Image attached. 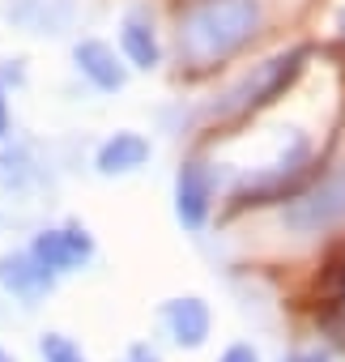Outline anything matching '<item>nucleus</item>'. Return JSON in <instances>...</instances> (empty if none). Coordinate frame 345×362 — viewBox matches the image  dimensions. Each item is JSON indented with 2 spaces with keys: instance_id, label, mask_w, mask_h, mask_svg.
Returning <instances> with one entry per match:
<instances>
[{
  "instance_id": "nucleus-12",
  "label": "nucleus",
  "mask_w": 345,
  "mask_h": 362,
  "mask_svg": "<svg viewBox=\"0 0 345 362\" xmlns=\"http://www.w3.org/2000/svg\"><path fill=\"white\" fill-rule=\"evenodd\" d=\"M26 175H30V153L26 149H5V153H0V188H5V192L22 188Z\"/></svg>"
},
{
  "instance_id": "nucleus-2",
  "label": "nucleus",
  "mask_w": 345,
  "mask_h": 362,
  "mask_svg": "<svg viewBox=\"0 0 345 362\" xmlns=\"http://www.w3.org/2000/svg\"><path fill=\"white\" fill-rule=\"evenodd\" d=\"M303 64H307V47H294V52L269 56V60H264V64H256V69H252L235 90H226V94H222L218 115H247V111L269 107L277 94H286V90L298 81Z\"/></svg>"
},
{
  "instance_id": "nucleus-14",
  "label": "nucleus",
  "mask_w": 345,
  "mask_h": 362,
  "mask_svg": "<svg viewBox=\"0 0 345 362\" xmlns=\"http://www.w3.org/2000/svg\"><path fill=\"white\" fill-rule=\"evenodd\" d=\"M218 362H260V358H256V349H252V345H230Z\"/></svg>"
},
{
  "instance_id": "nucleus-16",
  "label": "nucleus",
  "mask_w": 345,
  "mask_h": 362,
  "mask_svg": "<svg viewBox=\"0 0 345 362\" xmlns=\"http://www.w3.org/2000/svg\"><path fill=\"white\" fill-rule=\"evenodd\" d=\"M286 362H328V358H324V354H315V349H311V354H290V358H286Z\"/></svg>"
},
{
  "instance_id": "nucleus-11",
  "label": "nucleus",
  "mask_w": 345,
  "mask_h": 362,
  "mask_svg": "<svg viewBox=\"0 0 345 362\" xmlns=\"http://www.w3.org/2000/svg\"><path fill=\"white\" fill-rule=\"evenodd\" d=\"M119 47H124V60H128L132 69H145V73L158 69V60H162L158 35H153V22L141 18V13L124 18V26H119Z\"/></svg>"
},
{
  "instance_id": "nucleus-3",
  "label": "nucleus",
  "mask_w": 345,
  "mask_h": 362,
  "mask_svg": "<svg viewBox=\"0 0 345 362\" xmlns=\"http://www.w3.org/2000/svg\"><path fill=\"white\" fill-rule=\"evenodd\" d=\"M281 222L298 235H320V230H332L345 222V166L324 175L315 188L298 192L286 209H281Z\"/></svg>"
},
{
  "instance_id": "nucleus-6",
  "label": "nucleus",
  "mask_w": 345,
  "mask_h": 362,
  "mask_svg": "<svg viewBox=\"0 0 345 362\" xmlns=\"http://www.w3.org/2000/svg\"><path fill=\"white\" fill-rule=\"evenodd\" d=\"M209 209H214V170L192 158L175 175V218L188 230H201L209 222Z\"/></svg>"
},
{
  "instance_id": "nucleus-8",
  "label": "nucleus",
  "mask_w": 345,
  "mask_h": 362,
  "mask_svg": "<svg viewBox=\"0 0 345 362\" xmlns=\"http://www.w3.org/2000/svg\"><path fill=\"white\" fill-rule=\"evenodd\" d=\"M0 286H5L9 294H18L22 303H39V298L52 294L56 277L30 252H9V256H0Z\"/></svg>"
},
{
  "instance_id": "nucleus-5",
  "label": "nucleus",
  "mask_w": 345,
  "mask_h": 362,
  "mask_svg": "<svg viewBox=\"0 0 345 362\" xmlns=\"http://www.w3.org/2000/svg\"><path fill=\"white\" fill-rule=\"evenodd\" d=\"M307 162H311V149L307 141H294L290 153H281L269 170H260L256 179H247V184L235 192L239 205H264V201H286V192L298 188V179L307 175Z\"/></svg>"
},
{
  "instance_id": "nucleus-1",
  "label": "nucleus",
  "mask_w": 345,
  "mask_h": 362,
  "mask_svg": "<svg viewBox=\"0 0 345 362\" xmlns=\"http://www.w3.org/2000/svg\"><path fill=\"white\" fill-rule=\"evenodd\" d=\"M260 22H264L260 0H201L180 18V52L197 69L222 64L260 35Z\"/></svg>"
},
{
  "instance_id": "nucleus-7",
  "label": "nucleus",
  "mask_w": 345,
  "mask_h": 362,
  "mask_svg": "<svg viewBox=\"0 0 345 362\" xmlns=\"http://www.w3.org/2000/svg\"><path fill=\"white\" fill-rule=\"evenodd\" d=\"M73 64H77V73H81L94 90H103V94H115V90H124V81H128V73H124L115 47L103 43V39H81V43L73 47Z\"/></svg>"
},
{
  "instance_id": "nucleus-15",
  "label": "nucleus",
  "mask_w": 345,
  "mask_h": 362,
  "mask_svg": "<svg viewBox=\"0 0 345 362\" xmlns=\"http://www.w3.org/2000/svg\"><path fill=\"white\" fill-rule=\"evenodd\" d=\"M9 136V98H5V86H0V145Z\"/></svg>"
},
{
  "instance_id": "nucleus-10",
  "label": "nucleus",
  "mask_w": 345,
  "mask_h": 362,
  "mask_svg": "<svg viewBox=\"0 0 345 362\" xmlns=\"http://www.w3.org/2000/svg\"><path fill=\"white\" fill-rule=\"evenodd\" d=\"M145 162H149V141L141 132H115L94 153V166L103 175H128V170H141Z\"/></svg>"
},
{
  "instance_id": "nucleus-19",
  "label": "nucleus",
  "mask_w": 345,
  "mask_h": 362,
  "mask_svg": "<svg viewBox=\"0 0 345 362\" xmlns=\"http://www.w3.org/2000/svg\"><path fill=\"white\" fill-rule=\"evenodd\" d=\"M341 35H345V13H341Z\"/></svg>"
},
{
  "instance_id": "nucleus-4",
  "label": "nucleus",
  "mask_w": 345,
  "mask_h": 362,
  "mask_svg": "<svg viewBox=\"0 0 345 362\" xmlns=\"http://www.w3.org/2000/svg\"><path fill=\"white\" fill-rule=\"evenodd\" d=\"M26 252H30L52 277H60V273H77V269L90 264L94 239H90L86 226H52V230H39Z\"/></svg>"
},
{
  "instance_id": "nucleus-18",
  "label": "nucleus",
  "mask_w": 345,
  "mask_h": 362,
  "mask_svg": "<svg viewBox=\"0 0 345 362\" xmlns=\"http://www.w3.org/2000/svg\"><path fill=\"white\" fill-rule=\"evenodd\" d=\"M0 362H18V358H13V354H9V349H0Z\"/></svg>"
},
{
  "instance_id": "nucleus-17",
  "label": "nucleus",
  "mask_w": 345,
  "mask_h": 362,
  "mask_svg": "<svg viewBox=\"0 0 345 362\" xmlns=\"http://www.w3.org/2000/svg\"><path fill=\"white\" fill-rule=\"evenodd\" d=\"M132 362H158V358H153L145 345H132Z\"/></svg>"
},
{
  "instance_id": "nucleus-9",
  "label": "nucleus",
  "mask_w": 345,
  "mask_h": 362,
  "mask_svg": "<svg viewBox=\"0 0 345 362\" xmlns=\"http://www.w3.org/2000/svg\"><path fill=\"white\" fill-rule=\"evenodd\" d=\"M162 320H166L170 337H175L180 345H188V349L205 345V337L214 328V315H209V307L201 298H170L162 307Z\"/></svg>"
},
{
  "instance_id": "nucleus-13",
  "label": "nucleus",
  "mask_w": 345,
  "mask_h": 362,
  "mask_svg": "<svg viewBox=\"0 0 345 362\" xmlns=\"http://www.w3.org/2000/svg\"><path fill=\"white\" fill-rule=\"evenodd\" d=\"M39 354H43V362H86L81 345H73L64 332H43V341H39Z\"/></svg>"
}]
</instances>
